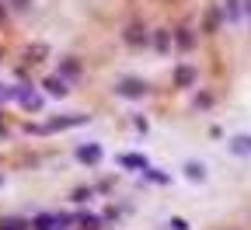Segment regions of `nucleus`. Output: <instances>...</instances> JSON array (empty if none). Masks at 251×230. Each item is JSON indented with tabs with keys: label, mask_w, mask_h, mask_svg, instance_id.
Segmentation results:
<instances>
[{
	"label": "nucleus",
	"mask_w": 251,
	"mask_h": 230,
	"mask_svg": "<svg viewBox=\"0 0 251 230\" xmlns=\"http://www.w3.org/2000/svg\"><path fill=\"white\" fill-rule=\"evenodd\" d=\"M119 94H126V98H140V94H147V84H136V80H129V84H122V87H115Z\"/></svg>",
	"instance_id": "1"
},
{
	"label": "nucleus",
	"mask_w": 251,
	"mask_h": 230,
	"mask_svg": "<svg viewBox=\"0 0 251 230\" xmlns=\"http://www.w3.org/2000/svg\"><path fill=\"white\" fill-rule=\"evenodd\" d=\"M46 91L56 94V98H63V94H67V80H63V77H49L46 80Z\"/></svg>",
	"instance_id": "2"
},
{
	"label": "nucleus",
	"mask_w": 251,
	"mask_h": 230,
	"mask_svg": "<svg viewBox=\"0 0 251 230\" xmlns=\"http://www.w3.org/2000/svg\"><path fill=\"white\" fill-rule=\"evenodd\" d=\"M192 77H196V74H192V67H178V74H175V80H178L181 87L192 84Z\"/></svg>",
	"instance_id": "3"
},
{
	"label": "nucleus",
	"mask_w": 251,
	"mask_h": 230,
	"mask_svg": "<svg viewBox=\"0 0 251 230\" xmlns=\"http://www.w3.org/2000/svg\"><path fill=\"white\" fill-rule=\"evenodd\" d=\"M77 157H80V160H98V157H101V150H98V147H80V150H77Z\"/></svg>",
	"instance_id": "4"
},
{
	"label": "nucleus",
	"mask_w": 251,
	"mask_h": 230,
	"mask_svg": "<svg viewBox=\"0 0 251 230\" xmlns=\"http://www.w3.org/2000/svg\"><path fill=\"white\" fill-rule=\"evenodd\" d=\"M234 150L237 153H251V136H237L234 140Z\"/></svg>",
	"instance_id": "5"
},
{
	"label": "nucleus",
	"mask_w": 251,
	"mask_h": 230,
	"mask_svg": "<svg viewBox=\"0 0 251 230\" xmlns=\"http://www.w3.org/2000/svg\"><path fill=\"white\" fill-rule=\"evenodd\" d=\"M31 227H35V230H52V216H39Z\"/></svg>",
	"instance_id": "6"
},
{
	"label": "nucleus",
	"mask_w": 251,
	"mask_h": 230,
	"mask_svg": "<svg viewBox=\"0 0 251 230\" xmlns=\"http://www.w3.org/2000/svg\"><path fill=\"white\" fill-rule=\"evenodd\" d=\"M122 164H129V168H147L143 157H122Z\"/></svg>",
	"instance_id": "7"
},
{
	"label": "nucleus",
	"mask_w": 251,
	"mask_h": 230,
	"mask_svg": "<svg viewBox=\"0 0 251 230\" xmlns=\"http://www.w3.org/2000/svg\"><path fill=\"white\" fill-rule=\"evenodd\" d=\"M185 171H188V178H202V164H188Z\"/></svg>",
	"instance_id": "8"
},
{
	"label": "nucleus",
	"mask_w": 251,
	"mask_h": 230,
	"mask_svg": "<svg viewBox=\"0 0 251 230\" xmlns=\"http://www.w3.org/2000/svg\"><path fill=\"white\" fill-rule=\"evenodd\" d=\"M14 94H18V91H4V84H0V102H11Z\"/></svg>",
	"instance_id": "9"
},
{
	"label": "nucleus",
	"mask_w": 251,
	"mask_h": 230,
	"mask_svg": "<svg viewBox=\"0 0 251 230\" xmlns=\"http://www.w3.org/2000/svg\"><path fill=\"white\" fill-rule=\"evenodd\" d=\"M171 227H175V230H188V223H185V220H171Z\"/></svg>",
	"instance_id": "10"
},
{
	"label": "nucleus",
	"mask_w": 251,
	"mask_h": 230,
	"mask_svg": "<svg viewBox=\"0 0 251 230\" xmlns=\"http://www.w3.org/2000/svg\"><path fill=\"white\" fill-rule=\"evenodd\" d=\"M14 7H28V0H18V4H14Z\"/></svg>",
	"instance_id": "11"
}]
</instances>
